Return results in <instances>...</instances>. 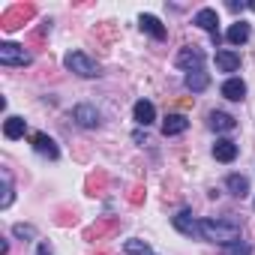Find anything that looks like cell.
<instances>
[{"instance_id":"6da1fadb","label":"cell","mask_w":255,"mask_h":255,"mask_svg":"<svg viewBox=\"0 0 255 255\" xmlns=\"http://www.w3.org/2000/svg\"><path fill=\"white\" fill-rule=\"evenodd\" d=\"M201 240L231 246L240 240V222L237 219H201Z\"/></svg>"},{"instance_id":"7a4b0ae2","label":"cell","mask_w":255,"mask_h":255,"mask_svg":"<svg viewBox=\"0 0 255 255\" xmlns=\"http://www.w3.org/2000/svg\"><path fill=\"white\" fill-rule=\"evenodd\" d=\"M63 66H66L69 72L81 75V78H96V75H99V63H96L93 57H87L84 51H69V54L63 57Z\"/></svg>"},{"instance_id":"3957f363","label":"cell","mask_w":255,"mask_h":255,"mask_svg":"<svg viewBox=\"0 0 255 255\" xmlns=\"http://www.w3.org/2000/svg\"><path fill=\"white\" fill-rule=\"evenodd\" d=\"M33 57H30V51H24V45H18V42H3L0 45V63L3 66H27Z\"/></svg>"},{"instance_id":"277c9868","label":"cell","mask_w":255,"mask_h":255,"mask_svg":"<svg viewBox=\"0 0 255 255\" xmlns=\"http://www.w3.org/2000/svg\"><path fill=\"white\" fill-rule=\"evenodd\" d=\"M177 66H180V69H186V72L201 69V66H204V51H201V48H195V45L180 48V54H177Z\"/></svg>"},{"instance_id":"5b68a950","label":"cell","mask_w":255,"mask_h":255,"mask_svg":"<svg viewBox=\"0 0 255 255\" xmlns=\"http://www.w3.org/2000/svg\"><path fill=\"white\" fill-rule=\"evenodd\" d=\"M171 222H174V228H177L180 234H186V237H201V219H195L189 210H180L177 216H171Z\"/></svg>"},{"instance_id":"8992f818","label":"cell","mask_w":255,"mask_h":255,"mask_svg":"<svg viewBox=\"0 0 255 255\" xmlns=\"http://www.w3.org/2000/svg\"><path fill=\"white\" fill-rule=\"evenodd\" d=\"M195 24H198L201 30H207V33L213 36V42H219V15H216V9H210V6L198 9V12H195Z\"/></svg>"},{"instance_id":"52a82bcc","label":"cell","mask_w":255,"mask_h":255,"mask_svg":"<svg viewBox=\"0 0 255 255\" xmlns=\"http://www.w3.org/2000/svg\"><path fill=\"white\" fill-rule=\"evenodd\" d=\"M72 120H75L78 126H84V129H96V126H99V111H96L93 105H75Z\"/></svg>"},{"instance_id":"ba28073f","label":"cell","mask_w":255,"mask_h":255,"mask_svg":"<svg viewBox=\"0 0 255 255\" xmlns=\"http://www.w3.org/2000/svg\"><path fill=\"white\" fill-rule=\"evenodd\" d=\"M30 141H33V150H36V153H42V156H48V159H57V156H60V150H57L54 138H48L45 132H33V135H30Z\"/></svg>"},{"instance_id":"9c48e42d","label":"cell","mask_w":255,"mask_h":255,"mask_svg":"<svg viewBox=\"0 0 255 255\" xmlns=\"http://www.w3.org/2000/svg\"><path fill=\"white\" fill-rule=\"evenodd\" d=\"M237 153H240V147H237L231 138H219V141L213 144V156H216V162H234Z\"/></svg>"},{"instance_id":"30bf717a","label":"cell","mask_w":255,"mask_h":255,"mask_svg":"<svg viewBox=\"0 0 255 255\" xmlns=\"http://www.w3.org/2000/svg\"><path fill=\"white\" fill-rule=\"evenodd\" d=\"M207 123H210V129H216V132H231V129H237V120H234L231 114H225V111H210V114H207Z\"/></svg>"},{"instance_id":"8fae6325","label":"cell","mask_w":255,"mask_h":255,"mask_svg":"<svg viewBox=\"0 0 255 255\" xmlns=\"http://www.w3.org/2000/svg\"><path fill=\"white\" fill-rule=\"evenodd\" d=\"M186 126H189V120H186L183 114H168V117L162 120V135H165V138L180 135V132H186Z\"/></svg>"},{"instance_id":"7c38bea8","label":"cell","mask_w":255,"mask_h":255,"mask_svg":"<svg viewBox=\"0 0 255 255\" xmlns=\"http://www.w3.org/2000/svg\"><path fill=\"white\" fill-rule=\"evenodd\" d=\"M132 114H135V123H138V126H150V123L156 120V108H153V102H147V99H138L135 108H132Z\"/></svg>"},{"instance_id":"4fadbf2b","label":"cell","mask_w":255,"mask_h":255,"mask_svg":"<svg viewBox=\"0 0 255 255\" xmlns=\"http://www.w3.org/2000/svg\"><path fill=\"white\" fill-rule=\"evenodd\" d=\"M216 66L222 72H237L240 69V54L231 51V48H222V51H216Z\"/></svg>"},{"instance_id":"5bb4252c","label":"cell","mask_w":255,"mask_h":255,"mask_svg":"<svg viewBox=\"0 0 255 255\" xmlns=\"http://www.w3.org/2000/svg\"><path fill=\"white\" fill-rule=\"evenodd\" d=\"M249 36H252V27H249L246 21H234V24L228 27V33H225V39H228L231 45H243Z\"/></svg>"},{"instance_id":"9a60e30c","label":"cell","mask_w":255,"mask_h":255,"mask_svg":"<svg viewBox=\"0 0 255 255\" xmlns=\"http://www.w3.org/2000/svg\"><path fill=\"white\" fill-rule=\"evenodd\" d=\"M186 90H192V93H201V90H207L210 87V75L204 72V69H195V72H186Z\"/></svg>"},{"instance_id":"2e32d148","label":"cell","mask_w":255,"mask_h":255,"mask_svg":"<svg viewBox=\"0 0 255 255\" xmlns=\"http://www.w3.org/2000/svg\"><path fill=\"white\" fill-rule=\"evenodd\" d=\"M138 24H141V30H144V33H150L153 39H165V27H162V21H159L156 15H141V18H138Z\"/></svg>"},{"instance_id":"e0dca14e","label":"cell","mask_w":255,"mask_h":255,"mask_svg":"<svg viewBox=\"0 0 255 255\" xmlns=\"http://www.w3.org/2000/svg\"><path fill=\"white\" fill-rule=\"evenodd\" d=\"M222 96L231 99V102H240V99L246 96V84H243L240 78H228V81L222 84Z\"/></svg>"},{"instance_id":"ac0fdd59","label":"cell","mask_w":255,"mask_h":255,"mask_svg":"<svg viewBox=\"0 0 255 255\" xmlns=\"http://www.w3.org/2000/svg\"><path fill=\"white\" fill-rule=\"evenodd\" d=\"M24 132H27L24 117H6V123H3V135L6 138H24Z\"/></svg>"},{"instance_id":"d6986e66","label":"cell","mask_w":255,"mask_h":255,"mask_svg":"<svg viewBox=\"0 0 255 255\" xmlns=\"http://www.w3.org/2000/svg\"><path fill=\"white\" fill-rule=\"evenodd\" d=\"M225 186H228V192L237 195V198H243V195L249 192V180H246L243 174H228V177H225Z\"/></svg>"},{"instance_id":"ffe728a7","label":"cell","mask_w":255,"mask_h":255,"mask_svg":"<svg viewBox=\"0 0 255 255\" xmlns=\"http://www.w3.org/2000/svg\"><path fill=\"white\" fill-rule=\"evenodd\" d=\"M123 249H126V255H156L144 240H126V246H123Z\"/></svg>"},{"instance_id":"44dd1931","label":"cell","mask_w":255,"mask_h":255,"mask_svg":"<svg viewBox=\"0 0 255 255\" xmlns=\"http://www.w3.org/2000/svg\"><path fill=\"white\" fill-rule=\"evenodd\" d=\"M225 255H252V246H249V243H243V240H237V243L225 246Z\"/></svg>"},{"instance_id":"7402d4cb","label":"cell","mask_w":255,"mask_h":255,"mask_svg":"<svg viewBox=\"0 0 255 255\" xmlns=\"http://www.w3.org/2000/svg\"><path fill=\"white\" fill-rule=\"evenodd\" d=\"M12 204V186H9V177H3V201H0V207H9Z\"/></svg>"},{"instance_id":"603a6c76","label":"cell","mask_w":255,"mask_h":255,"mask_svg":"<svg viewBox=\"0 0 255 255\" xmlns=\"http://www.w3.org/2000/svg\"><path fill=\"white\" fill-rule=\"evenodd\" d=\"M12 231H15V234H18V237H33V234H36V231H33V228H30V225H21V222H18V225H15V228H12Z\"/></svg>"},{"instance_id":"cb8c5ba5","label":"cell","mask_w":255,"mask_h":255,"mask_svg":"<svg viewBox=\"0 0 255 255\" xmlns=\"http://www.w3.org/2000/svg\"><path fill=\"white\" fill-rule=\"evenodd\" d=\"M39 255H51V249H48V246L42 243V246H39Z\"/></svg>"},{"instance_id":"d4e9b609","label":"cell","mask_w":255,"mask_h":255,"mask_svg":"<svg viewBox=\"0 0 255 255\" xmlns=\"http://www.w3.org/2000/svg\"><path fill=\"white\" fill-rule=\"evenodd\" d=\"M249 9H255V0H252V3H249Z\"/></svg>"}]
</instances>
